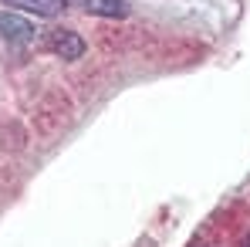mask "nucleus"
Returning a JSON list of instances; mask_svg holds the SVG:
<instances>
[{
  "instance_id": "obj_1",
  "label": "nucleus",
  "mask_w": 250,
  "mask_h": 247,
  "mask_svg": "<svg viewBox=\"0 0 250 247\" xmlns=\"http://www.w3.org/2000/svg\"><path fill=\"white\" fill-rule=\"evenodd\" d=\"M47 47L58 54V58H64V61H78L84 54V38L78 31H71V27H54V31H47Z\"/></svg>"
},
{
  "instance_id": "obj_2",
  "label": "nucleus",
  "mask_w": 250,
  "mask_h": 247,
  "mask_svg": "<svg viewBox=\"0 0 250 247\" xmlns=\"http://www.w3.org/2000/svg\"><path fill=\"white\" fill-rule=\"evenodd\" d=\"M0 38H7L10 44H31L34 41V24L14 10H0Z\"/></svg>"
},
{
  "instance_id": "obj_3",
  "label": "nucleus",
  "mask_w": 250,
  "mask_h": 247,
  "mask_svg": "<svg viewBox=\"0 0 250 247\" xmlns=\"http://www.w3.org/2000/svg\"><path fill=\"white\" fill-rule=\"evenodd\" d=\"M14 10H27L38 17H58L61 10H68V0H3Z\"/></svg>"
},
{
  "instance_id": "obj_4",
  "label": "nucleus",
  "mask_w": 250,
  "mask_h": 247,
  "mask_svg": "<svg viewBox=\"0 0 250 247\" xmlns=\"http://www.w3.org/2000/svg\"><path fill=\"white\" fill-rule=\"evenodd\" d=\"M71 3L84 14H95V17H125L128 14L125 0H71Z\"/></svg>"
},
{
  "instance_id": "obj_5",
  "label": "nucleus",
  "mask_w": 250,
  "mask_h": 247,
  "mask_svg": "<svg viewBox=\"0 0 250 247\" xmlns=\"http://www.w3.org/2000/svg\"><path fill=\"white\" fill-rule=\"evenodd\" d=\"M244 247H250V234H247V237H244Z\"/></svg>"
}]
</instances>
